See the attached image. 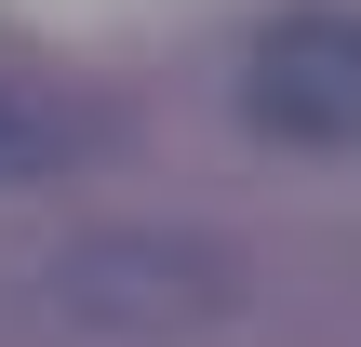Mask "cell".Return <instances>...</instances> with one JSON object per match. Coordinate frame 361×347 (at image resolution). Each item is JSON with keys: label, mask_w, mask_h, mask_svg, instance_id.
Listing matches in <instances>:
<instances>
[{"label": "cell", "mask_w": 361, "mask_h": 347, "mask_svg": "<svg viewBox=\"0 0 361 347\" xmlns=\"http://www.w3.org/2000/svg\"><path fill=\"white\" fill-rule=\"evenodd\" d=\"M80 321H147V334H188V321H214L228 308V267L201 254V241H94V254H67V281H54Z\"/></svg>", "instance_id": "obj_2"}, {"label": "cell", "mask_w": 361, "mask_h": 347, "mask_svg": "<svg viewBox=\"0 0 361 347\" xmlns=\"http://www.w3.org/2000/svg\"><path fill=\"white\" fill-rule=\"evenodd\" d=\"M54 160H67V120L27 107V94H0V187H40Z\"/></svg>", "instance_id": "obj_3"}, {"label": "cell", "mask_w": 361, "mask_h": 347, "mask_svg": "<svg viewBox=\"0 0 361 347\" xmlns=\"http://www.w3.org/2000/svg\"><path fill=\"white\" fill-rule=\"evenodd\" d=\"M241 120L281 147H361V13L295 0L241 40Z\"/></svg>", "instance_id": "obj_1"}]
</instances>
